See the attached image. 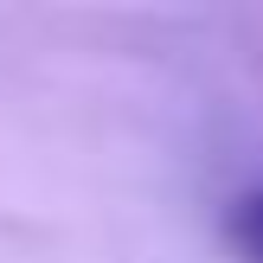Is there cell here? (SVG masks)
Instances as JSON below:
<instances>
[{"instance_id":"6da1fadb","label":"cell","mask_w":263,"mask_h":263,"mask_svg":"<svg viewBox=\"0 0 263 263\" xmlns=\"http://www.w3.org/2000/svg\"><path fill=\"white\" fill-rule=\"evenodd\" d=\"M225 231H231V244H238L244 263H263V186H251V193H238V199H231Z\"/></svg>"}]
</instances>
